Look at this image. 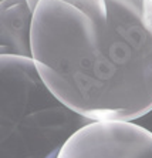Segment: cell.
Masks as SVG:
<instances>
[{
	"label": "cell",
	"instance_id": "6da1fadb",
	"mask_svg": "<svg viewBox=\"0 0 152 158\" xmlns=\"http://www.w3.org/2000/svg\"><path fill=\"white\" fill-rule=\"evenodd\" d=\"M31 50L47 87L88 121L152 111V0H40Z\"/></svg>",
	"mask_w": 152,
	"mask_h": 158
},
{
	"label": "cell",
	"instance_id": "7a4b0ae2",
	"mask_svg": "<svg viewBox=\"0 0 152 158\" xmlns=\"http://www.w3.org/2000/svg\"><path fill=\"white\" fill-rule=\"evenodd\" d=\"M48 158H152V132L130 121H93Z\"/></svg>",
	"mask_w": 152,
	"mask_h": 158
},
{
	"label": "cell",
	"instance_id": "3957f363",
	"mask_svg": "<svg viewBox=\"0 0 152 158\" xmlns=\"http://www.w3.org/2000/svg\"><path fill=\"white\" fill-rule=\"evenodd\" d=\"M34 10L27 0L0 3V56L31 59Z\"/></svg>",
	"mask_w": 152,
	"mask_h": 158
},
{
	"label": "cell",
	"instance_id": "277c9868",
	"mask_svg": "<svg viewBox=\"0 0 152 158\" xmlns=\"http://www.w3.org/2000/svg\"><path fill=\"white\" fill-rule=\"evenodd\" d=\"M27 2H29L30 7L33 9V10H36V7H37V4H38V2H40V0H27Z\"/></svg>",
	"mask_w": 152,
	"mask_h": 158
}]
</instances>
